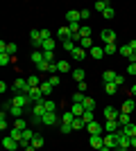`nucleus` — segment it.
<instances>
[{"label": "nucleus", "instance_id": "obj_1", "mask_svg": "<svg viewBox=\"0 0 136 151\" xmlns=\"http://www.w3.org/2000/svg\"><path fill=\"white\" fill-rule=\"evenodd\" d=\"M12 104H14V106H20V108H27L30 104H32V99H30V95H27V93H16L12 97Z\"/></svg>", "mask_w": 136, "mask_h": 151}, {"label": "nucleus", "instance_id": "obj_2", "mask_svg": "<svg viewBox=\"0 0 136 151\" xmlns=\"http://www.w3.org/2000/svg\"><path fill=\"white\" fill-rule=\"evenodd\" d=\"M45 113H48V111H45L43 101H41V104H32V115H34L32 120H34V122H41V120H43V115H45Z\"/></svg>", "mask_w": 136, "mask_h": 151}, {"label": "nucleus", "instance_id": "obj_3", "mask_svg": "<svg viewBox=\"0 0 136 151\" xmlns=\"http://www.w3.org/2000/svg\"><path fill=\"white\" fill-rule=\"evenodd\" d=\"M100 41H102L104 45L107 43H116V32L109 29V27H104V29L100 32Z\"/></svg>", "mask_w": 136, "mask_h": 151}, {"label": "nucleus", "instance_id": "obj_4", "mask_svg": "<svg viewBox=\"0 0 136 151\" xmlns=\"http://www.w3.org/2000/svg\"><path fill=\"white\" fill-rule=\"evenodd\" d=\"M41 124L43 126H55V124H61V117H59L57 113H45L43 120H41Z\"/></svg>", "mask_w": 136, "mask_h": 151}, {"label": "nucleus", "instance_id": "obj_5", "mask_svg": "<svg viewBox=\"0 0 136 151\" xmlns=\"http://www.w3.org/2000/svg\"><path fill=\"white\" fill-rule=\"evenodd\" d=\"M134 47H136V41H129V43H125V45H120V47H118V52H120V54H123V57L132 59V57H134Z\"/></svg>", "mask_w": 136, "mask_h": 151}, {"label": "nucleus", "instance_id": "obj_6", "mask_svg": "<svg viewBox=\"0 0 136 151\" xmlns=\"http://www.w3.org/2000/svg\"><path fill=\"white\" fill-rule=\"evenodd\" d=\"M102 140H104V147H109L111 151L118 147V138H116V133H104Z\"/></svg>", "mask_w": 136, "mask_h": 151}, {"label": "nucleus", "instance_id": "obj_7", "mask_svg": "<svg viewBox=\"0 0 136 151\" xmlns=\"http://www.w3.org/2000/svg\"><path fill=\"white\" fill-rule=\"evenodd\" d=\"M86 129H89L91 135H104V126L100 122H91V124H86Z\"/></svg>", "mask_w": 136, "mask_h": 151}, {"label": "nucleus", "instance_id": "obj_8", "mask_svg": "<svg viewBox=\"0 0 136 151\" xmlns=\"http://www.w3.org/2000/svg\"><path fill=\"white\" fill-rule=\"evenodd\" d=\"M123 126L118 124V120H107L104 122V133H118Z\"/></svg>", "mask_w": 136, "mask_h": 151}, {"label": "nucleus", "instance_id": "obj_9", "mask_svg": "<svg viewBox=\"0 0 136 151\" xmlns=\"http://www.w3.org/2000/svg\"><path fill=\"white\" fill-rule=\"evenodd\" d=\"M2 147H5L7 151H16L20 145H18V142H16V140L12 138V135H5V138H2Z\"/></svg>", "mask_w": 136, "mask_h": 151}, {"label": "nucleus", "instance_id": "obj_10", "mask_svg": "<svg viewBox=\"0 0 136 151\" xmlns=\"http://www.w3.org/2000/svg\"><path fill=\"white\" fill-rule=\"evenodd\" d=\"M79 20H82V14H79L77 9H68V12H66V23H68V25H71V23H79Z\"/></svg>", "mask_w": 136, "mask_h": 151}, {"label": "nucleus", "instance_id": "obj_11", "mask_svg": "<svg viewBox=\"0 0 136 151\" xmlns=\"http://www.w3.org/2000/svg\"><path fill=\"white\" fill-rule=\"evenodd\" d=\"M104 120H118L120 117V111L118 108H113V106H104Z\"/></svg>", "mask_w": 136, "mask_h": 151}, {"label": "nucleus", "instance_id": "obj_12", "mask_svg": "<svg viewBox=\"0 0 136 151\" xmlns=\"http://www.w3.org/2000/svg\"><path fill=\"white\" fill-rule=\"evenodd\" d=\"M57 38L61 41V43H64L66 38H71V29H68V25H61V27L57 29Z\"/></svg>", "mask_w": 136, "mask_h": 151}, {"label": "nucleus", "instance_id": "obj_13", "mask_svg": "<svg viewBox=\"0 0 136 151\" xmlns=\"http://www.w3.org/2000/svg\"><path fill=\"white\" fill-rule=\"evenodd\" d=\"M89 145L91 147H93V149H100V147H104V140H102V135H91V138H89Z\"/></svg>", "mask_w": 136, "mask_h": 151}, {"label": "nucleus", "instance_id": "obj_14", "mask_svg": "<svg viewBox=\"0 0 136 151\" xmlns=\"http://www.w3.org/2000/svg\"><path fill=\"white\" fill-rule=\"evenodd\" d=\"M91 57L95 59V61L104 59V47H102V45H95V47H91Z\"/></svg>", "mask_w": 136, "mask_h": 151}, {"label": "nucleus", "instance_id": "obj_15", "mask_svg": "<svg viewBox=\"0 0 136 151\" xmlns=\"http://www.w3.org/2000/svg\"><path fill=\"white\" fill-rule=\"evenodd\" d=\"M71 57L75 59V61H82V59H86V50H84V47H79V45H77V47H75V50L71 52Z\"/></svg>", "mask_w": 136, "mask_h": 151}, {"label": "nucleus", "instance_id": "obj_16", "mask_svg": "<svg viewBox=\"0 0 136 151\" xmlns=\"http://www.w3.org/2000/svg\"><path fill=\"white\" fill-rule=\"evenodd\" d=\"M116 72H113V70H104V72H102V81L104 83H113V81H116Z\"/></svg>", "mask_w": 136, "mask_h": 151}, {"label": "nucleus", "instance_id": "obj_17", "mask_svg": "<svg viewBox=\"0 0 136 151\" xmlns=\"http://www.w3.org/2000/svg\"><path fill=\"white\" fill-rule=\"evenodd\" d=\"M7 135H12L14 140H16V142H23V131H20V129H16V126H12V129H9V133H7Z\"/></svg>", "mask_w": 136, "mask_h": 151}, {"label": "nucleus", "instance_id": "obj_18", "mask_svg": "<svg viewBox=\"0 0 136 151\" xmlns=\"http://www.w3.org/2000/svg\"><path fill=\"white\" fill-rule=\"evenodd\" d=\"M134 106H136V101H132V99H125V101H123V108H120V113H129V115H132Z\"/></svg>", "mask_w": 136, "mask_h": 151}, {"label": "nucleus", "instance_id": "obj_19", "mask_svg": "<svg viewBox=\"0 0 136 151\" xmlns=\"http://www.w3.org/2000/svg\"><path fill=\"white\" fill-rule=\"evenodd\" d=\"M120 131H123L125 135H127V138H134V135H136V124H134V122H132V124L123 126V129H120Z\"/></svg>", "mask_w": 136, "mask_h": 151}, {"label": "nucleus", "instance_id": "obj_20", "mask_svg": "<svg viewBox=\"0 0 136 151\" xmlns=\"http://www.w3.org/2000/svg\"><path fill=\"white\" fill-rule=\"evenodd\" d=\"M84 104H73V108H71V113L75 115V117H82V115H84Z\"/></svg>", "mask_w": 136, "mask_h": 151}, {"label": "nucleus", "instance_id": "obj_21", "mask_svg": "<svg viewBox=\"0 0 136 151\" xmlns=\"http://www.w3.org/2000/svg\"><path fill=\"white\" fill-rule=\"evenodd\" d=\"M71 75H73V79H75V81H84V77H86V72H84V70H82V68H75V70H73V72H71Z\"/></svg>", "mask_w": 136, "mask_h": 151}, {"label": "nucleus", "instance_id": "obj_22", "mask_svg": "<svg viewBox=\"0 0 136 151\" xmlns=\"http://www.w3.org/2000/svg\"><path fill=\"white\" fill-rule=\"evenodd\" d=\"M27 83H30V88H36V86L43 83V79H39V75H30L27 77Z\"/></svg>", "mask_w": 136, "mask_h": 151}, {"label": "nucleus", "instance_id": "obj_23", "mask_svg": "<svg viewBox=\"0 0 136 151\" xmlns=\"http://www.w3.org/2000/svg\"><path fill=\"white\" fill-rule=\"evenodd\" d=\"M45 145V140H43V135H41V133H36V135H34L32 138V147H36V151L41 149V147Z\"/></svg>", "mask_w": 136, "mask_h": 151}, {"label": "nucleus", "instance_id": "obj_24", "mask_svg": "<svg viewBox=\"0 0 136 151\" xmlns=\"http://www.w3.org/2000/svg\"><path fill=\"white\" fill-rule=\"evenodd\" d=\"M43 106H45V111H48V113H57V101H55V99H45Z\"/></svg>", "mask_w": 136, "mask_h": 151}, {"label": "nucleus", "instance_id": "obj_25", "mask_svg": "<svg viewBox=\"0 0 136 151\" xmlns=\"http://www.w3.org/2000/svg\"><path fill=\"white\" fill-rule=\"evenodd\" d=\"M109 2H107V0H97V2H95V12H100V14H104V12H107V9H109Z\"/></svg>", "mask_w": 136, "mask_h": 151}, {"label": "nucleus", "instance_id": "obj_26", "mask_svg": "<svg viewBox=\"0 0 136 151\" xmlns=\"http://www.w3.org/2000/svg\"><path fill=\"white\" fill-rule=\"evenodd\" d=\"M61 47H64L66 52H73V50H75V47H77V43H75L73 38H66L64 43H61Z\"/></svg>", "mask_w": 136, "mask_h": 151}, {"label": "nucleus", "instance_id": "obj_27", "mask_svg": "<svg viewBox=\"0 0 136 151\" xmlns=\"http://www.w3.org/2000/svg\"><path fill=\"white\" fill-rule=\"evenodd\" d=\"M71 126H73V131H79V129H86V122L82 120V117H75Z\"/></svg>", "mask_w": 136, "mask_h": 151}, {"label": "nucleus", "instance_id": "obj_28", "mask_svg": "<svg viewBox=\"0 0 136 151\" xmlns=\"http://www.w3.org/2000/svg\"><path fill=\"white\" fill-rule=\"evenodd\" d=\"M52 90H55V88H52V86H50L48 81H43V83H41V93H43V97H45V99H48V97L52 95Z\"/></svg>", "mask_w": 136, "mask_h": 151}, {"label": "nucleus", "instance_id": "obj_29", "mask_svg": "<svg viewBox=\"0 0 136 151\" xmlns=\"http://www.w3.org/2000/svg\"><path fill=\"white\" fill-rule=\"evenodd\" d=\"M32 61H34V65H39L41 61H45L43 59V50H34L32 52Z\"/></svg>", "mask_w": 136, "mask_h": 151}, {"label": "nucleus", "instance_id": "obj_30", "mask_svg": "<svg viewBox=\"0 0 136 151\" xmlns=\"http://www.w3.org/2000/svg\"><path fill=\"white\" fill-rule=\"evenodd\" d=\"M118 124H120V126L132 124V115H129V113H120V117H118Z\"/></svg>", "mask_w": 136, "mask_h": 151}, {"label": "nucleus", "instance_id": "obj_31", "mask_svg": "<svg viewBox=\"0 0 136 151\" xmlns=\"http://www.w3.org/2000/svg\"><path fill=\"white\" fill-rule=\"evenodd\" d=\"M23 111H25V108H20V106H12L9 111H7V113H9V115H14V117L18 120V117H23Z\"/></svg>", "mask_w": 136, "mask_h": 151}, {"label": "nucleus", "instance_id": "obj_32", "mask_svg": "<svg viewBox=\"0 0 136 151\" xmlns=\"http://www.w3.org/2000/svg\"><path fill=\"white\" fill-rule=\"evenodd\" d=\"M102 47H104V57H107V54H116V52H118L116 43H107V45H102Z\"/></svg>", "mask_w": 136, "mask_h": 151}, {"label": "nucleus", "instance_id": "obj_33", "mask_svg": "<svg viewBox=\"0 0 136 151\" xmlns=\"http://www.w3.org/2000/svg\"><path fill=\"white\" fill-rule=\"evenodd\" d=\"M57 65H59V72H73V70H71V63H68V61H61V59H59Z\"/></svg>", "mask_w": 136, "mask_h": 151}, {"label": "nucleus", "instance_id": "obj_34", "mask_svg": "<svg viewBox=\"0 0 136 151\" xmlns=\"http://www.w3.org/2000/svg\"><path fill=\"white\" fill-rule=\"evenodd\" d=\"M73 120H75V115H73L71 111H66V113L61 115V124H73Z\"/></svg>", "mask_w": 136, "mask_h": 151}, {"label": "nucleus", "instance_id": "obj_35", "mask_svg": "<svg viewBox=\"0 0 136 151\" xmlns=\"http://www.w3.org/2000/svg\"><path fill=\"white\" fill-rule=\"evenodd\" d=\"M82 120H84L86 124H91V122H95V113H93V111H84V115H82Z\"/></svg>", "mask_w": 136, "mask_h": 151}, {"label": "nucleus", "instance_id": "obj_36", "mask_svg": "<svg viewBox=\"0 0 136 151\" xmlns=\"http://www.w3.org/2000/svg\"><path fill=\"white\" fill-rule=\"evenodd\" d=\"M104 93H107V95H116L118 86H116V83H104Z\"/></svg>", "mask_w": 136, "mask_h": 151}, {"label": "nucleus", "instance_id": "obj_37", "mask_svg": "<svg viewBox=\"0 0 136 151\" xmlns=\"http://www.w3.org/2000/svg\"><path fill=\"white\" fill-rule=\"evenodd\" d=\"M82 104H84V108H86V111H93V108H95V99H93V97H86V99L82 101Z\"/></svg>", "mask_w": 136, "mask_h": 151}, {"label": "nucleus", "instance_id": "obj_38", "mask_svg": "<svg viewBox=\"0 0 136 151\" xmlns=\"http://www.w3.org/2000/svg\"><path fill=\"white\" fill-rule=\"evenodd\" d=\"M79 47L91 50V47H95V45H93V41H91V38H82V41H79Z\"/></svg>", "mask_w": 136, "mask_h": 151}, {"label": "nucleus", "instance_id": "obj_39", "mask_svg": "<svg viewBox=\"0 0 136 151\" xmlns=\"http://www.w3.org/2000/svg\"><path fill=\"white\" fill-rule=\"evenodd\" d=\"M14 61V57H9V54H0V65L5 68V65H9V63Z\"/></svg>", "mask_w": 136, "mask_h": 151}, {"label": "nucleus", "instance_id": "obj_40", "mask_svg": "<svg viewBox=\"0 0 136 151\" xmlns=\"http://www.w3.org/2000/svg\"><path fill=\"white\" fill-rule=\"evenodd\" d=\"M79 36H82V38H91V27H89V25H82V29H79Z\"/></svg>", "mask_w": 136, "mask_h": 151}, {"label": "nucleus", "instance_id": "obj_41", "mask_svg": "<svg viewBox=\"0 0 136 151\" xmlns=\"http://www.w3.org/2000/svg\"><path fill=\"white\" fill-rule=\"evenodd\" d=\"M84 99H86L84 93H75V95H73V104H82Z\"/></svg>", "mask_w": 136, "mask_h": 151}, {"label": "nucleus", "instance_id": "obj_42", "mask_svg": "<svg viewBox=\"0 0 136 151\" xmlns=\"http://www.w3.org/2000/svg\"><path fill=\"white\" fill-rule=\"evenodd\" d=\"M0 129H2V131H7V129H9V124H7V113H5V111H2V115H0Z\"/></svg>", "mask_w": 136, "mask_h": 151}, {"label": "nucleus", "instance_id": "obj_43", "mask_svg": "<svg viewBox=\"0 0 136 151\" xmlns=\"http://www.w3.org/2000/svg\"><path fill=\"white\" fill-rule=\"evenodd\" d=\"M14 126H16V129H20V131H25V129H27V122L23 120V117H18V120L14 122Z\"/></svg>", "mask_w": 136, "mask_h": 151}, {"label": "nucleus", "instance_id": "obj_44", "mask_svg": "<svg viewBox=\"0 0 136 151\" xmlns=\"http://www.w3.org/2000/svg\"><path fill=\"white\" fill-rule=\"evenodd\" d=\"M127 77L136 79V63H129V65H127Z\"/></svg>", "mask_w": 136, "mask_h": 151}, {"label": "nucleus", "instance_id": "obj_45", "mask_svg": "<svg viewBox=\"0 0 136 151\" xmlns=\"http://www.w3.org/2000/svg\"><path fill=\"white\" fill-rule=\"evenodd\" d=\"M48 83H50L52 88H57V86H59V75H50V79H48Z\"/></svg>", "mask_w": 136, "mask_h": 151}, {"label": "nucleus", "instance_id": "obj_46", "mask_svg": "<svg viewBox=\"0 0 136 151\" xmlns=\"http://www.w3.org/2000/svg\"><path fill=\"white\" fill-rule=\"evenodd\" d=\"M16 50H18V47H16V43H9V45H7V52H5V54L14 57V54H16Z\"/></svg>", "mask_w": 136, "mask_h": 151}, {"label": "nucleus", "instance_id": "obj_47", "mask_svg": "<svg viewBox=\"0 0 136 151\" xmlns=\"http://www.w3.org/2000/svg\"><path fill=\"white\" fill-rule=\"evenodd\" d=\"M43 59L48 63H57V61H55V52H43Z\"/></svg>", "mask_w": 136, "mask_h": 151}, {"label": "nucleus", "instance_id": "obj_48", "mask_svg": "<svg viewBox=\"0 0 136 151\" xmlns=\"http://www.w3.org/2000/svg\"><path fill=\"white\" fill-rule=\"evenodd\" d=\"M59 133H73V126L71 124H59Z\"/></svg>", "mask_w": 136, "mask_h": 151}, {"label": "nucleus", "instance_id": "obj_49", "mask_svg": "<svg viewBox=\"0 0 136 151\" xmlns=\"http://www.w3.org/2000/svg\"><path fill=\"white\" fill-rule=\"evenodd\" d=\"M102 16H104V18H107V20H111V18H113V16H116V12H113V7H109V9H107V12H104Z\"/></svg>", "mask_w": 136, "mask_h": 151}, {"label": "nucleus", "instance_id": "obj_50", "mask_svg": "<svg viewBox=\"0 0 136 151\" xmlns=\"http://www.w3.org/2000/svg\"><path fill=\"white\" fill-rule=\"evenodd\" d=\"M48 38H52L50 29H41V41H48Z\"/></svg>", "mask_w": 136, "mask_h": 151}, {"label": "nucleus", "instance_id": "obj_51", "mask_svg": "<svg viewBox=\"0 0 136 151\" xmlns=\"http://www.w3.org/2000/svg\"><path fill=\"white\" fill-rule=\"evenodd\" d=\"M125 81H127V77H125V75H118V77H116V81H113V83H116V86H123Z\"/></svg>", "mask_w": 136, "mask_h": 151}, {"label": "nucleus", "instance_id": "obj_52", "mask_svg": "<svg viewBox=\"0 0 136 151\" xmlns=\"http://www.w3.org/2000/svg\"><path fill=\"white\" fill-rule=\"evenodd\" d=\"M79 14H82V20L91 18V9H79Z\"/></svg>", "mask_w": 136, "mask_h": 151}, {"label": "nucleus", "instance_id": "obj_53", "mask_svg": "<svg viewBox=\"0 0 136 151\" xmlns=\"http://www.w3.org/2000/svg\"><path fill=\"white\" fill-rule=\"evenodd\" d=\"M86 88H89V86H86V81H79V83H77V93H86Z\"/></svg>", "mask_w": 136, "mask_h": 151}, {"label": "nucleus", "instance_id": "obj_54", "mask_svg": "<svg viewBox=\"0 0 136 151\" xmlns=\"http://www.w3.org/2000/svg\"><path fill=\"white\" fill-rule=\"evenodd\" d=\"M7 90H9V86H7V83H5V81H0V93L5 95V93H7Z\"/></svg>", "mask_w": 136, "mask_h": 151}, {"label": "nucleus", "instance_id": "obj_55", "mask_svg": "<svg viewBox=\"0 0 136 151\" xmlns=\"http://www.w3.org/2000/svg\"><path fill=\"white\" fill-rule=\"evenodd\" d=\"M23 151H36V147H32V145H27V147H25V149H23Z\"/></svg>", "mask_w": 136, "mask_h": 151}, {"label": "nucleus", "instance_id": "obj_56", "mask_svg": "<svg viewBox=\"0 0 136 151\" xmlns=\"http://www.w3.org/2000/svg\"><path fill=\"white\" fill-rule=\"evenodd\" d=\"M132 151H136V135L132 138Z\"/></svg>", "mask_w": 136, "mask_h": 151}, {"label": "nucleus", "instance_id": "obj_57", "mask_svg": "<svg viewBox=\"0 0 136 151\" xmlns=\"http://www.w3.org/2000/svg\"><path fill=\"white\" fill-rule=\"evenodd\" d=\"M132 95H136V81L132 83Z\"/></svg>", "mask_w": 136, "mask_h": 151}, {"label": "nucleus", "instance_id": "obj_58", "mask_svg": "<svg viewBox=\"0 0 136 151\" xmlns=\"http://www.w3.org/2000/svg\"><path fill=\"white\" fill-rule=\"evenodd\" d=\"M97 151H111V149H109V147H100Z\"/></svg>", "mask_w": 136, "mask_h": 151}, {"label": "nucleus", "instance_id": "obj_59", "mask_svg": "<svg viewBox=\"0 0 136 151\" xmlns=\"http://www.w3.org/2000/svg\"><path fill=\"white\" fill-rule=\"evenodd\" d=\"M113 151H129V149H120V147H116V149H113Z\"/></svg>", "mask_w": 136, "mask_h": 151}, {"label": "nucleus", "instance_id": "obj_60", "mask_svg": "<svg viewBox=\"0 0 136 151\" xmlns=\"http://www.w3.org/2000/svg\"><path fill=\"white\" fill-rule=\"evenodd\" d=\"M134 113H136V106H134Z\"/></svg>", "mask_w": 136, "mask_h": 151}]
</instances>
